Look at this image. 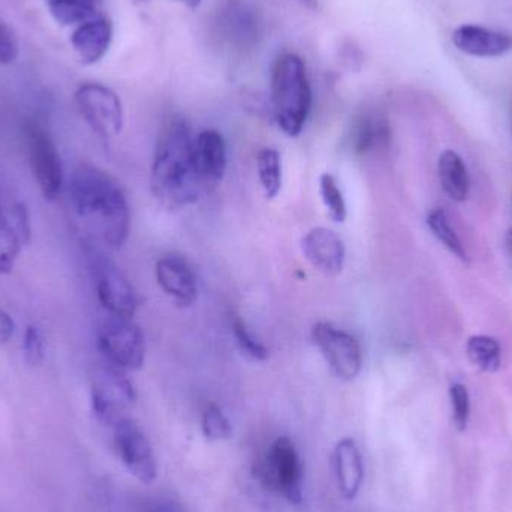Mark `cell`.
<instances>
[{
	"label": "cell",
	"mask_w": 512,
	"mask_h": 512,
	"mask_svg": "<svg viewBox=\"0 0 512 512\" xmlns=\"http://www.w3.org/2000/svg\"><path fill=\"white\" fill-rule=\"evenodd\" d=\"M69 204L84 230L110 251L125 245L131 231V209L114 177L90 164H80L68 183Z\"/></svg>",
	"instance_id": "cell-1"
},
{
	"label": "cell",
	"mask_w": 512,
	"mask_h": 512,
	"mask_svg": "<svg viewBox=\"0 0 512 512\" xmlns=\"http://www.w3.org/2000/svg\"><path fill=\"white\" fill-rule=\"evenodd\" d=\"M191 129L183 120L165 126L156 144L152 164V191L168 209L194 204L206 183L195 161Z\"/></svg>",
	"instance_id": "cell-2"
},
{
	"label": "cell",
	"mask_w": 512,
	"mask_h": 512,
	"mask_svg": "<svg viewBox=\"0 0 512 512\" xmlns=\"http://www.w3.org/2000/svg\"><path fill=\"white\" fill-rule=\"evenodd\" d=\"M271 101L279 128L289 137L300 135L312 108V89L306 63L297 54H283L274 62Z\"/></svg>",
	"instance_id": "cell-3"
},
{
	"label": "cell",
	"mask_w": 512,
	"mask_h": 512,
	"mask_svg": "<svg viewBox=\"0 0 512 512\" xmlns=\"http://www.w3.org/2000/svg\"><path fill=\"white\" fill-rule=\"evenodd\" d=\"M255 475L265 489L282 496L289 504L297 505L303 501V462L288 436L273 442L256 465Z\"/></svg>",
	"instance_id": "cell-4"
},
{
	"label": "cell",
	"mask_w": 512,
	"mask_h": 512,
	"mask_svg": "<svg viewBox=\"0 0 512 512\" xmlns=\"http://www.w3.org/2000/svg\"><path fill=\"white\" fill-rule=\"evenodd\" d=\"M98 348L117 369L134 372L146 361V339L132 318L107 313L98 325Z\"/></svg>",
	"instance_id": "cell-5"
},
{
	"label": "cell",
	"mask_w": 512,
	"mask_h": 512,
	"mask_svg": "<svg viewBox=\"0 0 512 512\" xmlns=\"http://www.w3.org/2000/svg\"><path fill=\"white\" fill-rule=\"evenodd\" d=\"M135 400L137 393L125 370L108 364L96 373L92 382V408L99 421L114 427L128 420Z\"/></svg>",
	"instance_id": "cell-6"
},
{
	"label": "cell",
	"mask_w": 512,
	"mask_h": 512,
	"mask_svg": "<svg viewBox=\"0 0 512 512\" xmlns=\"http://www.w3.org/2000/svg\"><path fill=\"white\" fill-rule=\"evenodd\" d=\"M78 110L90 128L104 138L117 137L122 132L125 116L122 102L110 87L99 83H84L75 92Z\"/></svg>",
	"instance_id": "cell-7"
},
{
	"label": "cell",
	"mask_w": 512,
	"mask_h": 512,
	"mask_svg": "<svg viewBox=\"0 0 512 512\" xmlns=\"http://www.w3.org/2000/svg\"><path fill=\"white\" fill-rule=\"evenodd\" d=\"M312 339L337 378L351 382L360 375L363 352L351 333L330 322H319L312 328Z\"/></svg>",
	"instance_id": "cell-8"
},
{
	"label": "cell",
	"mask_w": 512,
	"mask_h": 512,
	"mask_svg": "<svg viewBox=\"0 0 512 512\" xmlns=\"http://www.w3.org/2000/svg\"><path fill=\"white\" fill-rule=\"evenodd\" d=\"M26 144L30 168L42 197L56 201L65 185V171L56 144L45 129L33 123L26 126Z\"/></svg>",
	"instance_id": "cell-9"
},
{
	"label": "cell",
	"mask_w": 512,
	"mask_h": 512,
	"mask_svg": "<svg viewBox=\"0 0 512 512\" xmlns=\"http://www.w3.org/2000/svg\"><path fill=\"white\" fill-rule=\"evenodd\" d=\"M113 429L114 445L123 466L141 483H153L158 477V465L146 433L131 418L120 421Z\"/></svg>",
	"instance_id": "cell-10"
},
{
	"label": "cell",
	"mask_w": 512,
	"mask_h": 512,
	"mask_svg": "<svg viewBox=\"0 0 512 512\" xmlns=\"http://www.w3.org/2000/svg\"><path fill=\"white\" fill-rule=\"evenodd\" d=\"M96 294L110 315L132 318L140 306L137 289L108 259H101L96 264Z\"/></svg>",
	"instance_id": "cell-11"
},
{
	"label": "cell",
	"mask_w": 512,
	"mask_h": 512,
	"mask_svg": "<svg viewBox=\"0 0 512 512\" xmlns=\"http://www.w3.org/2000/svg\"><path fill=\"white\" fill-rule=\"evenodd\" d=\"M301 249L312 267L324 276L334 277L342 273L345 245L334 231L324 227L313 228L301 240Z\"/></svg>",
	"instance_id": "cell-12"
},
{
	"label": "cell",
	"mask_w": 512,
	"mask_h": 512,
	"mask_svg": "<svg viewBox=\"0 0 512 512\" xmlns=\"http://www.w3.org/2000/svg\"><path fill=\"white\" fill-rule=\"evenodd\" d=\"M453 44L466 56L495 59L512 51V36L480 24H462L453 32Z\"/></svg>",
	"instance_id": "cell-13"
},
{
	"label": "cell",
	"mask_w": 512,
	"mask_h": 512,
	"mask_svg": "<svg viewBox=\"0 0 512 512\" xmlns=\"http://www.w3.org/2000/svg\"><path fill=\"white\" fill-rule=\"evenodd\" d=\"M156 280L162 291L180 306H191L198 297L195 271L183 256L164 255L156 262Z\"/></svg>",
	"instance_id": "cell-14"
},
{
	"label": "cell",
	"mask_w": 512,
	"mask_h": 512,
	"mask_svg": "<svg viewBox=\"0 0 512 512\" xmlns=\"http://www.w3.org/2000/svg\"><path fill=\"white\" fill-rule=\"evenodd\" d=\"M113 41V24L104 15H96L75 26L71 44L84 65H95L104 59Z\"/></svg>",
	"instance_id": "cell-15"
},
{
	"label": "cell",
	"mask_w": 512,
	"mask_h": 512,
	"mask_svg": "<svg viewBox=\"0 0 512 512\" xmlns=\"http://www.w3.org/2000/svg\"><path fill=\"white\" fill-rule=\"evenodd\" d=\"M195 161L201 179L207 185H215L224 179L227 171V144L221 132L206 129L195 137Z\"/></svg>",
	"instance_id": "cell-16"
},
{
	"label": "cell",
	"mask_w": 512,
	"mask_h": 512,
	"mask_svg": "<svg viewBox=\"0 0 512 512\" xmlns=\"http://www.w3.org/2000/svg\"><path fill=\"white\" fill-rule=\"evenodd\" d=\"M337 483L346 501H354L360 493L364 480V463L354 439L345 438L337 442L334 450Z\"/></svg>",
	"instance_id": "cell-17"
},
{
	"label": "cell",
	"mask_w": 512,
	"mask_h": 512,
	"mask_svg": "<svg viewBox=\"0 0 512 512\" xmlns=\"http://www.w3.org/2000/svg\"><path fill=\"white\" fill-rule=\"evenodd\" d=\"M439 180L445 194L457 203L466 201L471 189L468 168L463 159L453 150L442 153L438 164Z\"/></svg>",
	"instance_id": "cell-18"
},
{
	"label": "cell",
	"mask_w": 512,
	"mask_h": 512,
	"mask_svg": "<svg viewBox=\"0 0 512 512\" xmlns=\"http://www.w3.org/2000/svg\"><path fill=\"white\" fill-rule=\"evenodd\" d=\"M390 141V128L382 117L361 116L352 128V149L360 155L372 152L376 147H385Z\"/></svg>",
	"instance_id": "cell-19"
},
{
	"label": "cell",
	"mask_w": 512,
	"mask_h": 512,
	"mask_svg": "<svg viewBox=\"0 0 512 512\" xmlns=\"http://www.w3.org/2000/svg\"><path fill=\"white\" fill-rule=\"evenodd\" d=\"M102 0H45L51 17L62 26H78L99 15Z\"/></svg>",
	"instance_id": "cell-20"
},
{
	"label": "cell",
	"mask_w": 512,
	"mask_h": 512,
	"mask_svg": "<svg viewBox=\"0 0 512 512\" xmlns=\"http://www.w3.org/2000/svg\"><path fill=\"white\" fill-rule=\"evenodd\" d=\"M258 176L265 197L274 200L282 189V159L276 149H262L258 153Z\"/></svg>",
	"instance_id": "cell-21"
},
{
	"label": "cell",
	"mask_w": 512,
	"mask_h": 512,
	"mask_svg": "<svg viewBox=\"0 0 512 512\" xmlns=\"http://www.w3.org/2000/svg\"><path fill=\"white\" fill-rule=\"evenodd\" d=\"M469 360L484 372H498L502 363V349L498 340L490 336H474L466 345Z\"/></svg>",
	"instance_id": "cell-22"
},
{
	"label": "cell",
	"mask_w": 512,
	"mask_h": 512,
	"mask_svg": "<svg viewBox=\"0 0 512 512\" xmlns=\"http://www.w3.org/2000/svg\"><path fill=\"white\" fill-rule=\"evenodd\" d=\"M23 245L11 215L0 209V273H11Z\"/></svg>",
	"instance_id": "cell-23"
},
{
	"label": "cell",
	"mask_w": 512,
	"mask_h": 512,
	"mask_svg": "<svg viewBox=\"0 0 512 512\" xmlns=\"http://www.w3.org/2000/svg\"><path fill=\"white\" fill-rule=\"evenodd\" d=\"M427 225H429L432 233L435 234L436 239L448 249L454 256L466 261L468 255H466L465 248H463L462 240L457 236L454 228L451 227L450 219H448L447 213L442 209H435L430 212L429 218H427Z\"/></svg>",
	"instance_id": "cell-24"
},
{
	"label": "cell",
	"mask_w": 512,
	"mask_h": 512,
	"mask_svg": "<svg viewBox=\"0 0 512 512\" xmlns=\"http://www.w3.org/2000/svg\"><path fill=\"white\" fill-rule=\"evenodd\" d=\"M319 194H321L322 203H324L331 221L337 222V224L345 222L348 209H346L342 189H340L339 182L333 174H322L321 179H319Z\"/></svg>",
	"instance_id": "cell-25"
},
{
	"label": "cell",
	"mask_w": 512,
	"mask_h": 512,
	"mask_svg": "<svg viewBox=\"0 0 512 512\" xmlns=\"http://www.w3.org/2000/svg\"><path fill=\"white\" fill-rule=\"evenodd\" d=\"M201 426H203L204 436L210 442L227 441L233 436L230 420L216 403H209L204 408Z\"/></svg>",
	"instance_id": "cell-26"
},
{
	"label": "cell",
	"mask_w": 512,
	"mask_h": 512,
	"mask_svg": "<svg viewBox=\"0 0 512 512\" xmlns=\"http://www.w3.org/2000/svg\"><path fill=\"white\" fill-rule=\"evenodd\" d=\"M231 327H233V334L234 337H236L237 345H239L240 351H242L246 357L254 361L267 360L268 349L265 348L258 339H255L254 334L249 331V328L246 327L242 319L234 318Z\"/></svg>",
	"instance_id": "cell-27"
},
{
	"label": "cell",
	"mask_w": 512,
	"mask_h": 512,
	"mask_svg": "<svg viewBox=\"0 0 512 512\" xmlns=\"http://www.w3.org/2000/svg\"><path fill=\"white\" fill-rule=\"evenodd\" d=\"M451 406H453L454 426L465 432L471 417V397L468 388L463 384H454L450 388Z\"/></svg>",
	"instance_id": "cell-28"
},
{
	"label": "cell",
	"mask_w": 512,
	"mask_h": 512,
	"mask_svg": "<svg viewBox=\"0 0 512 512\" xmlns=\"http://www.w3.org/2000/svg\"><path fill=\"white\" fill-rule=\"evenodd\" d=\"M24 361L29 366H39L44 360V342H42L41 331L35 325H29L24 333L23 340Z\"/></svg>",
	"instance_id": "cell-29"
},
{
	"label": "cell",
	"mask_w": 512,
	"mask_h": 512,
	"mask_svg": "<svg viewBox=\"0 0 512 512\" xmlns=\"http://www.w3.org/2000/svg\"><path fill=\"white\" fill-rule=\"evenodd\" d=\"M20 47H18L17 35L8 24L0 21V65H11L18 59Z\"/></svg>",
	"instance_id": "cell-30"
},
{
	"label": "cell",
	"mask_w": 512,
	"mask_h": 512,
	"mask_svg": "<svg viewBox=\"0 0 512 512\" xmlns=\"http://www.w3.org/2000/svg\"><path fill=\"white\" fill-rule=\"evenodd\" d=\"M11 218L12 222H14L15 230L18 231L21 240H23L24 245H26V243H29L30 234H32L29 210H27V207L24 206L23 203L14 204L11 209Z\"/></svg>",
	"instance_id": "cell-31"
},
{
	"label": "cell",
	"mask_w": 512,
	"mask_h": 512,
	"mask_svg": "<svg viewBox=\"0 0 512 512\" xmlns=\"http://www.w3.org/2000/svg\"><path fill=\"white\" fill-rule=\"evenodd\" d=\"M15 322L8 312L0 309V346L8 343L14 336Z\"/></svg>",
	"instance_id": "cell-32"
},
{
	"label": "cell",
	"mask_w": 512,
	"mask_h": 512,
	"mask_svg": "<svg viewBox=\"0 0 512 512\" xmlns=\"http://www.w3.org/2000/svg\"><path fill=\"white\" fill-rule=\"evenodd\" d=\"M298 2L303 3L304 6L310 9L318 8V0H298Z\"/></svg>",
	"instance_id": "cell-33"
},
{
	"label": "cell",
	"mask_w": 512,
	"mask_h": 512,
	"mask_svg": "<svg viewBox=\"0 0 512 512\" xmlns=\"http://www.w3.org/2000/svg\"><path fill=\"white\" fill-rule=\"evenodd\" d=\"M183 3H186V5L189 6V8H197V6H200V3L203 2V0H182Z\"/></svg>",
	"instance_id": "cell-34"
},
{
	"label": "cell",
	"mask_w": 512,
	"mask_h": 512,
	"mask_svg": "<svg viewBox=\"0 0 512 512\" xmlns=\"http://www.w3.org/2000/svg\"><path fill=\"white\" fill-rule=\"evenodd\" d=\"M507 242H508V246H510V251L512 254V230L508 231Z\"/></svg>",
	"instance_id": "cell-35"
},
{
	"label": "cell",
	"mask_w": 512,
	"mask_h": 512,
	"mask_svg": "<svg viewBox=\"0 0 512 512\" xmlns=\"http://www.w3.org/2000/svg\"><path fill=\"white\" fill-rule=\"evenodd\" d=\"M511 123H512V111H511Z\"/></svg>",
	"instance_id": "cell-36"
},
{
	"label": "cell",
	"mask_w": 512,
	"mask_h": 512,
	"mask_svg": "<svg viewBox=\"0 0 512 512\" xmlns=\"http://www.w3.org/2000/svg\"><path fill=\"white\" fill-rule=\"evenodd\" d=\"M174 512V511H173Z\"/></svg>",
	"instance_id": "cell-37"
}]
</instances>
